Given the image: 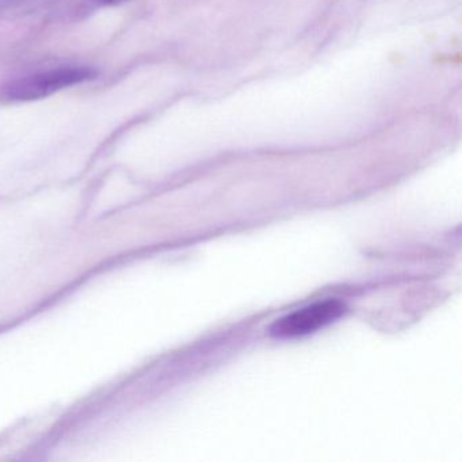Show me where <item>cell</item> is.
Listing matches in <instances>:
<instances>
[{"mask_svg": "<svg viewBox=\"0 0 462 462\" xmlns=\"http://www.w3.org/2000/svg\"><path fill=\"white\" fill-rule=\"evenodd\" d=\"M105 4H118V2H124V0H104Z\"/></svg>", "mask_w": 462, "mask_h": 462, "instance_id": "cell-3", "label": "cell"}, {"mask_svg": "<svg viewBox=\"0 0 462 462\" xmlns=\"http://www.w3.org/2000/svg\"><path fill=\"white\" fill-rule=\"evenodd\" d=\"M97 72L88 67H60L17 78L2 88L10 101H36L52 96L64 88L94 79Z\"/></svg>", "mask_w": 462, "mask_h": 462, "instance_id": "cell-1", "label": "cell"}, {"mask_svg": "<svg viewBox=\"0 0 462 462\" xmlns=\"http://www.w3.org/2000/svg\"><path fill=\"white\" fill-rule=\"evenodd\" d=\"M346 304L337 299H327L307 305L278 319L270 327V335L277 339H293L313 334L345 315Z\"/></svg>", "mask_w": 462, "mask_h": 462, "instance_id": "cell-2", "label": "cell"}]
</instances>
